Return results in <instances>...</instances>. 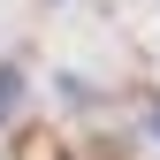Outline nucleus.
<instances>
[{
	"label": "nucleus",
	"instance_id": "obj_1",
	"mask_svg": "<svg viewBox=\"0 0 160 160\" xmlns=\"http://www.w3.org/2000/svg\"><path fill=\"white\" fill-rule=\"evenodd\" d=\"M152 130H160V99H152Z\"/></svg>",
	"mask_w": 160,
	"mask_h": 160
}]
</instances>
